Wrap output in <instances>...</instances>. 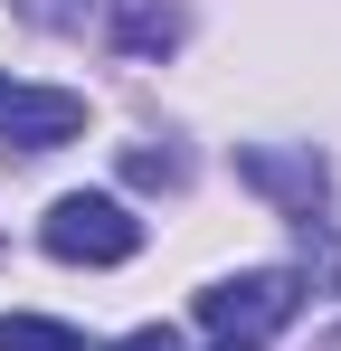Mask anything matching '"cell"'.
I'll return each mask as SVG.
<instances>
[{
  "label": "cell",
  "instance_id": "obj_1",
  "mask_svg": "<svg viewBox=\"0 0 341 351\" xmlns=\"http://www.w3.org/2000/svg\"><path fill=\"white\" fill-rule=\"evenodd\" d=\"M38 247H48L57 266H123V256L142 247V219H133L114 190H66L48 219H38Z\"/></svg>",
  "mask_w": 341,
  "mask_h": 351
},
{
  "label": "cell",
  "instance_id": "obj_2",
  "mask_svg": "<svg viewBox=\"0 0 341 351\" xmlns=\"http://www.w3.org/2000/svg\"><path fill=\"white\" fill-rule=\"evenodd\" d=\"M294 276L284 266H256V276H218V285L199 294V323L218 332V342H256V332H275L284 313H294Z\"/></svg>",
  "mask_w": 341,
  "mask_h": 351
},
{
  "label": "cell",
  "instance_id": "obj_3",
  "mask_svg": "<svg viewBox=\"0 0 341 351\" xmlns=\"http://www.w3.org/2000/svg\"><path fill=\"white\" fill-rule=\"evenodd\" d=\"M76 133H86V95L0 76V143H19V152H57V143H76Z\"/></svg>",
  "mask_w": 341,
  "mask_h": 351
},
{
  "label": "cell",
  "instance_id": "obj_4",
  "mask_svg": "<svg viewBox=\"0 0 341 351\" xmlns=\"http://www.w3.org/2000/svg\"><path fill=\"white\" fill-rule=\"evenodd\" d=\"M237 171H247V180H266V190H284V199L303 209V228H313V209H323V162H275V152H247Z\"/></svg>",
  "mask_w": 341,
  "mask_h": 351
},
{
  "label": "cell",
  "instance_id": "obj_5",
  "mask_svg": "<svg viewBox=\"0 0 341 351\" xmlns=\"http://www.w3.org/2000/svg\"><path fill=\"white\" fill-rule=\"evenodd\" d=\"M114 38H123L133 58H162L170 38H180V19H170L162 0H114Z\"/></svg>",
  "mask_w": 341,
  "mask_h": 351
},
{
  "label": "cell",
  "instance_id": "obj_6",
  "mask_svg": "<svg viewBox=\"0 0 341 351\" xmlns=\"http://www.w3.org/2000/svg\"><path fill=\"white\" fill-rule=\"evenodd\" d=\"M0 351H86V332H66L48 313H0Z\"/></svg>",
  "mask_w": 341,
  "mask_h": 351
},
{
  "label": "cell",
  "instance_id": "obj_7",
  "mask_svg": "<svg viewBox=\"0 0 341 351\" xmlns=\"http://www.w3.org/2000/svg\"><path fill=\"white\" fill-rule=\"evenodd\" d=\"M29 29H86V0H10Z\"/></svg>",
  "mask_w": 341,
  "mask_h": 351
},
{
  "label": "cell",
  "instance_id": "obj_8",
  "mask_svg": "<svg viewBox=\"0 0 341 351\" xmlns=\"http://www.w3.org/2000/svg\"><path fill=\"white\" fill-rule=\"evenodd\" d=\"M114 351H180V332H170V323H142V332H123Z\"/></svg>",
  "mask_w": 341,
  "mask_h": 351
},
{
  "label": "cell",
  "instance_id": "obj_9",
  "mask_svg": "<svg viewBox=\"0 0 341 351\" xmlns=\"http://www.w3.org/2000/svg\"><path fill=\"white\" fill-rule=\"evenodd\" d=\"M218 351H256V342H218Z\"/></svg>",
  "mask_w": 341,
  "mask_h": 351
}]
</instances>
